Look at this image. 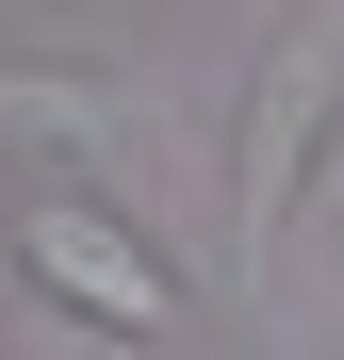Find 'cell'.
<instances>
[{"instance_id": "6da1fadb", "label": "cell", "mask_w": 344, "mask_h": 360, "mask_svg": "<svg viewBox=\"0 0 344 360\" xmlns=\"http://www.w3.org/2000/svg\"><path fill=\"white\" fill-rule=\"evenodd\" d=\"M328 148H344V0H312L295 33L262 49V82H246V115H229V262H279V229H295V197L328 180Z\"/></svg>"}, {"instance_id": "3957f363", "label": "cell", "mask_w": 344, "mask_h": 360, "mask_svg": "<svg viewBox=\"0 0 344 360\" xmlns=\"http://www.w3.org/2000/svg\"><path fill=\"white\" fill-rule=\"evenodd\" d=\"M17 360H164V344H132V328L66 311V295H33V311H17Z\"/></svg>"}, {"instance_id": "7a4b0ae2", "label": "cell", "mask_w": 344, "mask_h": 360, "mask_svg": "<svg viewBox=\"0 0 344 360\" xmlns=\"http://www.w3.org/2000/svg\"><path fill=\"white\" fill-rule=\"evenodd\" d=\"M17 278H33V295H66V311H98V328H132V344L181 328L164 246H148L115 197H66V180H49V197H17Z\"/></svg>"}, {"instance_id": "277c9868", "label": "cell", "mask_w": 344, "mask_h": 360, "mask_svg": "<svg viewBox=\"0 0 344 360\" xmlns=\"http://www.w3.org/2000/svg\"><path fill=\"white\" fill-rule=\"evenodd\" d=\"M328 213H344V148H328Z\"/></svg>"}]
</instances>
